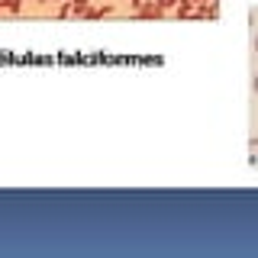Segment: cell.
<instances>
[{
    "label": "cell",
    "instance_id": "1",
    "mask_svg": "<svg viewBox=\"0 0 258 258\" xmlns=\"http://www.w3.org/2000/svg\"><path fill=\"white\" fill-rule=\"evenodd\" d=\"M248 152H252V161H258V139L248 142Z\"/></svg>",
    "mask_w": 258,
    "mask_h": 258
},
{
    "label": "cell",
    "instance_id": "2",
    "mask_svg": "<svg viewBox=\"0 0 258 258\" xmlns=\"http://www.w3.org/2000/svg\"><path fill=\"white\" fill-rule=\"evenodd\" d=\"M255 94H258V75H255Z\"/></svg>",
    "mask_w": 258,
    "mask_h": 258
},
{
    "label": "cell",
    "instance_id": "3",
    "mask_svg": "<svg viewBox=\"0 0 258 258\" xmlns=\"http://www.w3.org/2000/svg\"><path fill=\"white\" fill-rule=\"evenodd\" d=\"M255 52H258V36H255Z\"/></svg>",
    "mask_w": 258,
    "mask_h": 258
}]
</instances>
